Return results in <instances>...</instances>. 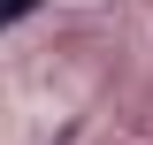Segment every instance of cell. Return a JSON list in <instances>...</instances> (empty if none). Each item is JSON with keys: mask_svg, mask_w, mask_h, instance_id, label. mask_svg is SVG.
<instances>
[{"mask_svg": "<svg viewBox=\"0 0 153 145\" xmlns=\"http://www.w3.org/2000/svg\"><path fill=\"white\" fill-rule=\"evenodd\" d=\"M31 8H38V0H0V31H8L16 16H31Z\"/></svg>", "mask_w": 153, "mask_h": 145, "instance_id": "6da1fadb", "label": "cell"}]
</instances>
